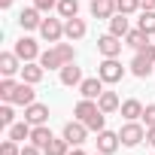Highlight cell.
<instances>
[{
	"instance_id": "ba28073f",
	"label": "cell",
	"mask_w": 155,
	"mask_h": 155,
	"mask_svg": "<svg viewBox=\"0 0 155 155\" xmlns=\"http://www.w3.org/2000/svg\"><path fill=\"white\" fill-rule=\"evenodd\" d=\"M12 52H15L25 64H28V61H40V46H37V40H31V37H21Z\"/></svg>"
},
{
	"instance_id": "f1b7e54d",
	"label": "cell",
	"mask_w": 155,
	"mask_h": 155,
	"mask_svg": "<svg viewBox=\"0 0 155 155\" xmlns=\"http://www.w3.org/2000/svg\"><path fill=\"white\" fill-rule=\"evenodd\" d=\"M140 9V0H116V12H122V15H134Z\"/></svg>"
},
{
	"instance_id": "74e56055",
	"label": "cell",
	"mask_w": 155,
	"mask_h": 155,
	"mask_svg": "<svg viewBox=\"0 0 155 155\" xmlns=\"http://www.w3.org/2000/svg\"><path fill=\"white\" fill-rule=\"evenodd\" d=\"M12 6V0H0V9H9Z\"/></svg>"
},
{
	"instance_id": "836d02e7",
	"label": "cell",
	"mask_w": 155,
	"mask_h": 155,
	"mask_svg": "<svg viewBox=\"0 0 155 155\" xmlns=\"http://www.w3.org/2000/svg\"><path fill=\"white\" fill-rule=\"evenodd\" d=\"M143 122H146V128H155V104H149L143 110Z\"/></svg>"
},
{
	"instance_id": "d6986e66",
	"label": "cell",
	"mask_w": 155,
	"mask_h": 155,
	"mask_svg": "<svg viewBox=\"0 0 155 155\" xmlns=\"http://www.w3.org/2000/svg\"><path fill=\"white\" fill-rule=\"evenodd\" d=\"M143 110H146V107H143L137 97H128V101H122V110H119V113L125 116V122H137V119H143Z\"/></svg>"
},
{
	"instance_id": "d590c367",
	"label": "cell",
	"mask_w": 155,
	"mask_h": 155,
	"mask_svg": "<svg viewBox=\"0 0 155 155\" xmlns=\"http://www.w3.org/2000/svg\"><path fill=\"white\" fill-rule=\"evenodd\" d=\"M146 143L155 149V128H146Z\"/></svg>"
},
{
	"instance_id": "8fae6325",
	"label": "cell",
	"mask_w": 155,
	"mask_h": 155,
	"mask_svg": "<svg viewBox=\"0 0 155 155\" xmlns=\"http://www.w3.org/2000/svg\"><path fill=\"white\" fill-rule=\"evenodd\" d=\"M85 34H88V25H85V18H79V15H76V18H67V21H64V37H67L70 43L82 40Z\"/></svg>"
},
{
	"instance_id": "603a6c76",
	"label": "cell",
	"mask_w": 155,
	"mask_h": 155,
	"mask_svg": "<svg viewBox=\"0 0 155 155\" xmlns=\"http://www.w3.org/2000/svg\"><path fill=\"white\" fill-rule=\"evenodd\" d=\"M146 43H149V34H146V31H140V28H134V31H128V34H125V46H131L134 52H137V49H143Z\"/></svg>"
},
{
	"instance_id": "8d00e7d4",
	"label": "cell",
	"mask_w": 155,
	"mask_h": 155,
	"mask_svg": "<svg viewBox=\"0 0 155 155\" xmlns=\"http://www.w3.org/2000/svg\"><path fill=\"white\" fill-rule=\"evenodd\" d=\"M140 9H155V0H140Z\"/></svg>"
},
{
	"instance_id": "5b68a950",
	"label": "cell",
	"mask_w": 155,
	"mask_h": 155,
	"mask_svg": "<svg viewBox=\"0 0 155 155\" xmlns=\"http://www.w3.org/2000/svg\"><path fill=\"white\" fill-rule=\"evenodd\" d=\"M61 137H64L70 146H82V143L88 140V125H85V122H79V119H73V122H67V125H64Z\"/></svg>"
},
{
	"instance_id": "2e32d148",
	"label": "cell",
	"mask_w": 155,
	"mask_h": 155,
	"mask_svg": "<svg viewBox=\"0 0 155 155\" xmlns=\"http://www.w3.org/2000/svg\"><path fill=\"white\" fill-rule=\"evenodd\" d=\"M25 122H31V125H46V122H49V107L34 101L31 107H25Z\"/></svg>"
},
{
	"instance_id": "277c9868",
	"label": "cell",
	"mask_w": 155,
	"mask_h": 155,
	"mask_svg": "<svg viewBox=\"0 0 155 155\" xmlns=\"http://www.w3.org/2000/svg\"><path fill=\"white\" fill-rule=\"evenodd\" d=\"M119 137H122V146L134 149V146H140V143L146 140V128H143L140 122H125L122 131H119Z\"/></svg>"
},
{
	"instance_id": "ab89813d",
	"label": "cell",
	"mask_w": 155,
	"mask_h": 155,
	"mask_svg": "<svg viewBox=\"0 0 155 155\" xmlns=\"http://www.w3.org/2000/svg\"><path fill=\"white\" fill-rule=\"evenodd\" d=\"M94 155H104V152H94Z\"/></svg>"
},
{
	"instance_id": "f546056e",
	"label": "cell",
	"mask_w": 155,
	"mask_h": 155,
	"mask_svg": "<svg viewBox=\"0 0 155 155\" xmlns=\"http://www.w3.org/2000/svg\"><path fill=\"white\" fill-rule=\"evenodd\" d=\"M0 125H3V128L15 125V110H12V104H9V101H6L3 107H0Z\"/></svg>"
},
{
	"instance_id": "30bf717a",
	"label": "cell",
	"mask_w": 155,
	"mask_h": 155,
	"mask_svg": "<svg viewBox=\"0 0 155 155\" xmlns=\"http://www.w3.org/2000/svg\"><path fill=\"white\" fill-rule=\"evenodd\" d=\"M34 101H37L34 85H31V82H18L15 91H12V101H9V104H15V107H31Z\"/></svg>"
},
{
	"instance_id": "d6a6232c",
	"label": "cell",
	"mask_w": 155,
	"mask_h": 155,
	"mask_svg": "<svg viewBox=\"0 0 155 155\" xmlns=\"http://www.w3.org/2000/svg\"><path fill=\"white\" fill-rule=\"evenodd\" d=\"M34 6L40 12H52V9H58V0H34Z\"/></svg>"
},
{
	"instance_id": "e0dca14e",
	"label": "cell",
	"mask_w": 155,
	"mask_h": 155,
	"mask_svg": "<svg viewBox=\"0 0 155 155\" xmlns=\"http://www.w3.org/2000/svg\"><path fill=\"white\" fill-rule=\"evenodd\" d=\"M46 76V67L40 64V61H28V64H21V82H31V85H37L40 79Z\"/></svg>"
},
{
	"instance_id": "d4e9b609",
	"label": "cell",
	"mask_w": 155,
	"mask_h": 155,
	"mask_svg": "<svg viewBox=\"0 0 155 155\" xmlns=\"http://www.w3.org/2000/svg\"><path fill=\"white\" fill-rule=\"evenodd\" d=\"M58 15L67 21V18H76L79 15V0H58Z\"/></svg>"
},
{
	"instance_id": "9c48e42d",
	"label": "cell",
	"mask_w": 155,
	"mask_h": 155,
	"mask_svg": "<svg viewBox=\"0 0 155 155\" xmlns=\"http://www.w3.org/2000/svg\"><path fill=\"white\" fill-rule=\"evenodd\" d=\"M94 143H97V152L113 155V152L122 146V137H119L116 131H107V128H104V131H97V140H94Z\"/></svg>"
},
{
	"instance_id": "4dcf8cb0",
	"label": "cell",
	"mask_w": 155,
	"mask_h": 155,
	"mask_svg": "<svg viewBox=\"0 0 155 155\" xmlns=\"http://www.w3.org/2000/svg\"><path fill=\"white\" fill-rule=\"evenodd\" d=\"M15 79H12V76H3V82H0V97H3V101H12V91H15Z\"/></svg>"
},
{
	"instance_id": "cb8c5ba5",
	"label": "cell",
	"mask_w": 155,
	"mask_h": 155,
	"mask_svg": "<svg viewBox=\"0 0 155 155\" xmlns=\"http://www.w3.org/2000/svg\"><path fill=\"white\" fill-rule=\"evenodd\" d=\"M131 31V25H128V15H122V12H116L113 18H110V34H116V37H122L125 40V34Z\"/></svg>"
},
{
	"instance_id": "52a82bcc",
	"label": "cell",
	"mask_w": 155,
	"mask_h": 155,
	"mask_svg": "<svg viewBox=\"0 0 155 155\" xmlns=\"http://www.w3.org/2000/svg\"><path fill=\"white\" fill-rule=\"evenodd\" d=\"M40 37H43L46 43H61V37H64V21H61V18H43Z\"/></svg>"
},
{
	"instance_id": "9a60e30c",
	"label": "cell",
	"mask_w": 155,
	"mask_h": 155,
	"mask_svg": "<svg viewBox=\"0 0 155 155\" xmlns=\"http://www.w3.org/2000/svg\"><path fill=\"white\" fill-rule=\"evenodd\" d=\"M40 15H43V12H40L37 6L21 9V12H18V25H21V31H40V25H43Z\"/></svg>"
},
{
	"instance_id": "6da1fadb",
	"label": "cell",
	"mask_w": 155,
	"mask_h": 155,
	"mask_svg": "<svg viewBox=\"0 0 155 155\" xmlns=\"http://www.w3.org/2000/svg\"><path fill=\"white\" fill-rule=\"evenodd\" d=\"M73 119L85 122L88 131H104V125H107V113L97 107V101H88V97H82L73 107Z\"/></svg>"
},
{
	"instance_id": "1f68e13d",
	"label": "cell",
	"mask_w": 155,
	"mask_h": 155,
	"mask_svg": "<svg viewBox=\"0 0 155 155\" xmlns=\"http://www.w3.org/2000/svg\"><path fill=\"white\" fill-rule=\"evenodd\" d=\"M0 155H21V149H18V140H3V146H0Z\"/></svg>"
},
{
	"instance_id": "4fadbf2b",
	"label": "cell",
	"mask_w": 155,
	"mask_h": 155,
	"mask_svg": "<svg viewBox=\"0 0 155 155\" xmlns=\"http://www.w3.org/2000/svg\"><path fill=\"white\" fill-rule=\"evenodd\" d=\"M128 67H131V73L137 76V79H146L149 73H155V61H149L143 52H137V55H134V61H131Z\"/></svg>"
},
{
	"instance_id": "7a4b0ae2",
	"label": "cell",
	"mask_w": 155,
	"mask_h": 155,
	"mask_svg": "<svg viewBox=\"0 0 155 155\" xmlns=\"http://www.w3.org/2000/svg\"><path fill=\"white\" fill-rule=\"evenodd\" d=\"M73 61H76L73 43H55L52 49H46V52L40 55V64H43L46 70H61L64 64H73Z\"/></svg>"
},
{
	"instance_id": "f35d334b",
	"label": "cell",
	"mask_w": 155,
	"mask_h": 155,
	"mask_svg": "<svg viewBox=\"0 0 155 155\" xmlns=\"http://www.w3.org/2000/svg\"><path fill=\"white\" fill-rule=\"evenodd\" d=\"M70 155H85V152H82L79 146H73V149H70Z\"/></svg>"
},
{
	"instance_id": "e575fe53",
	"label": "cell",
	"mask_w": 155,
	"mask_h": 155,
	"mask_svg": "<svg viewBox=\"0 0 155 155\" xmlns=\"http://www.w3.org/2000/svg\"><path fill=\"white\" fill-rule=\"evenodd\" d=\"M21 155H46V152H43L40 146H34V143H28V146L21 149Z\"/></svg>"
},
{
	"instance_id": "5bb4252c",
	"label": "cell",
	"mask_w": 155,
	"mask_h": 155,
	"mask_svg": "<svg viewBox=\"0 0 155 155\" xmlns=\"http://www.w3.org/2000/svg\"><path fill=\"white\" fill-rule=\"evenodd\" d=\"M104 85H107V82L101 79V76H91V79H82V85H79V94H82V97H88V101H97V97H101V94L107 91Z\"/></svg>"
},
{
	"instance_id": "ffe728a7",
	"label": "cell",
	"mask_w": 155,
	"mask_h": 155,
	"mask_svg": "<svg viewBox=\"0 0 155 155\" xmlns=\"http://www.w3.org/2000/svg\"><path fill=\"white\" fill-rule=\"evenodd\" d=\"M91 15L110 21V18L116 15V0H91Z\"/></svg>"
},
{
	"instance_id": "3957f363",
	"label": "cell",
	"mask_w": 155,
	"mask_h": 155,
	"mask_svg": "<svg viewBox=\"0 0 155 155\" xmlns=\"http://www.w3.org/2000/svg\"><path fill=\"white\" fill-rule=\"evenodd\" d=\"M125 67H122V61L119 58H104L101 64H97V76L107 82V85H116V82H122L125 79Z\"/></svg>"
},
{
	"instance_id": "44dd1931",
	"label": "cell",
	"mask_w": 155,
	"mask_h": 155,
	"mask_svg": "<svg viewBox=\"0 0 155 155\" xmlns=\"http://www.w3.org/2000/svg\"><path fill=\"white\" fill-rule=\"evenodd\" d=\"M97 107L110 116V113H119V110H122V101H119V94H116V91H104V94L97 97Z\"/></svg>"
},
{
	"instance_id": "4316f807",
	"label": "cell",
	"mask_w": 155,
	"mask_h": 155,
	"mask_svg": "<svg viewBox=\"0 0 155 155\" xmlns=\"http://www.w3.org/2000/svg\"><path fill=\"white\" fill-rule=\"evenodd\" d=\"M70 149H73V146H70L64 137H55V140H52L43 152H46V155H70Z\"/></svg>"
},
{
	"instance_id": "7402d4cb",
	"label": "cell",
	"mask_w": 155,
	"mask_h": 155,
	"mask_svg": "<svg viewBox=\"0 0 155 155\" xmlns=\"http://www.w3.org/2000/svg\"><path fill=\"white\" fill-rule=\"evenodd\" d=\"M52 140H55V137H52V131H49L46 125H34V131H31V143H34V146L46 149V146H49Z\"/></svg>"
},
{
	"instance_id": "8992f818",
	"label": "cell",
	"mask_w": 155,
	"mask_h": 155,
	"mask_svg": "<svg viewBox=\"0 0 155 155\" xmlns=\"http://www.w3.org/2000/svg\"><path fill=\"white\" fill-rule=\"evenodd\" d=\"M122 37H116V34H104V37H97V52L104 55V58H119L122 55Z\"/></svg>"
},
{
	"instance_id": "ac0fdd59",
	"label": "cell",
	"mask_w": 155,
	"mask_h": 155,
	"mask_svg": "<svg viewBox=\"0 0 155 155\" xmlns=\"http://www.w3.org/2000/svg\"><path fill=\"white\" fill-rule=\"evenodd\" d=\"M21 58L15 55V52H3V55H0V73H3V76H15V73H21Z\"/></svg>"
},
{
	"instance_id": "83f0119b",
	"label": "cell",
	"mask_w": 155,
	"mask_h": 155,
	"mask_svg": "<svg viewBox=\"0 0 155 155\" xmlns=\"http://www.w3.org/2000/svg\"><path fill=\"white\" fill-rule=\"evenodd\" d=\"M137 28H140V31H146V34L152 37V34H155V9H143V12H140Z\"/></svg>"
},
{
	"instance_id": "484cf974",
	"label": "cell",
	"mask_w": 155,
	"mask_h": 155,
	"mask_svg": "<svg viewBox=\"0 0 155 155\" xmlns=\"http://www.w3.org/2000/svg\"><path fill=\"white\" fill-rule=\"evenodd\" d=\"M31 131H34V125L31 122H15V125H9V137L12 140H31Z\"/></svg>"
},
{
	"instance_id": "7c38bea8",
	"label": "cell",
	"mask_w": 155,
	"mask_h": 155,
	"mask_svg": "<svg viewBox=\"0 0 155 155\" xmlns=\"http://www.w3.org/2000/svg\"><path fill=\"white\" fill-rule=\"evenodd\" d=\"M61 85H67V88H79L82 85V67H76V61L61 67Z\"/></svg>"
}]
</instances>
